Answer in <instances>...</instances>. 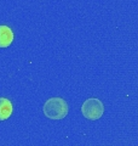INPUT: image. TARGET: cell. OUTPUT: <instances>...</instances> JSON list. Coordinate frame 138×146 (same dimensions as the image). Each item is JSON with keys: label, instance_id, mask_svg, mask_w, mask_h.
<instances>
[{"label": "cell", "instance_id": "6da1fadb", "mask_svg": "<svg viewBox=\"0 0 138 146\" xmlns=\"http://www.w3.org/2000/svg\"><path fill=\"white\" fill-rule=\"evenodd\" d=\"M43 111L50 119L59 121L68 115V104L62 98H51L45 102Z\"/></svg>", "mask_w": 138, "mask_h": 146}, {"label": "cell", "instance_id": "7a4b0ae2", "mask_svg": "<svg viewBox=\"0 0 138 146\" xmlns=\"http://www.w3.org/2000/svg\"><path fill=\"white\" fill-rule=\"evenodd\" d=\"M104 106L98 99H87L81 106V113L90 121H97L103 116Z\"/></svg>", "mask_w": 138, "mask_h": 146}, {"label": "cell", "instance_id": "3957f363", "mask_svg": "<svg viewBox=\"0 0 138 146\" xmlns=\"http://www.w3.org/2000/svg\"><path fill=\"white\" fill-rule=\"evenodd\" d=\"M13 42V32L9 26H0V48H7Z\"/></svg>", "mask_w": 138, "mask_h": 146}, {"label": "cell", "instance_id": "277c9868", "mask_svg": "<svg viewBox=\"0 0 138 146\" xmlns=\"http://www.w3.org/2000/svg\"><path fill=\"white\" fill-rule=\"evenodd\" d=\"M13 106L11 101L6 98H0V121H6L11 117Z\"/></svg>", "mask_w": 138, "mask_h": 146}]
</instances>
